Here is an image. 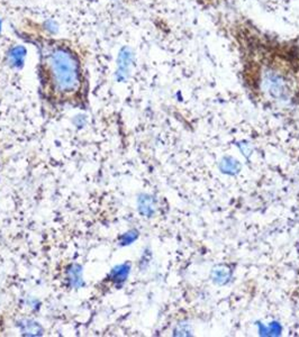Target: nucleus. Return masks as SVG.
<instances>
[{"mask_svg": "<svg viewBox=\"0 0 299 337\" xmlns=\"http://www.w3.org/2000/svg\"><path fill=\"white\" fill-rule=\"evenodd\" d=\"M47 69L50 81L56 94L70 96L79 90L81 83L78 56L68 47H53L48 52Z\"/></svg>", "mask_w": 299, "mask_h": 337, "instance_id": "f257e3e1", "label": "nucleus"}, {"mask_svg": "<svg viewBox=\"0 0 299 337\" xmlns=\"http://www.w3.org/2000/svg\"><path fill=\"white\" fill-rule=\"evenodd\" d=\"M265 63L260 68L259 79L262 91L274 100L287 103L293 98L296 86L293 72L277 59L267 60Z\"/></svg>", "mask_w": 299, "mask_h": 337, "instance_id": "f03ea898", "label": "nucleus"}, {"mask_svg": "<svg viewBox=\"0 0 299 337\" xmlns=\"http://www.w3.org/2000/svg\"><path fill=\"white\" fill-rule=\"evenodd\" d=\"M134 62V54L129 47H123L118 53L117 70H116V79L119 82L126 81L131 73V68Z\"/></svg>", "mask_w": 299, "mask_h": 337, "instance_id": "7ed1b4c3", "label": "nucleus"}, {"mask_svg": "<svg viewBox=\"0 0 299 337\" xmlns=\"http://www.w3.org/2000/svg\"><path fill=\"white\" fill-rule=\"evenodd\" d=\"M27 50L23 45H15L7 52V62L12 69H21L24 66Z\"/></svg>", "mask_w": 299, "mask_h": 337, "instance_id": "20e7f679", "label": "nucleus"}, {"mask_svg": "<svg viewBox=\"0 0 299 337\" xmlns=\"http://www.w3.org/2000/svg\"><path fill=\"white\" fill-rule=\"evenodd\" d=\"M128 272H129V267L128 265H119V267L117 268H115L113 271H111L110 273V280L115 282L116 285H117V283H122L124 282L125 280H126V278L128 276Z\"/></svg>", "mask_w": 299, "mask_h": 337, "instance_id": "39448f33", "label": "nucleus"}, {"mask_svg": "<svg viewBox=\"0 0 299 337\" xmlns=\"http://www.w3.org/2000/svg\"><path fill=\"white\" fill-rule=\"evenodd\" d=\"M140 207H141L142 212H144L145 215L152 214L153 208H152V203H151V199L149 197H144V199H142Z\"/></svg>", "mask_w": 299, "mask_h": 337, "instance_id": "423d86ee", "label": "nucleus"}, {"mask_svg": "<svg viewBox=\"0 0 299 337\" xmlns=\"http://www.w3.org/2000/svg\"><path fill=\"white\" fill-rule=\"evenodd\" d=\"M41 331V328L36 323H25L24 324V332L28 333V334H36V332Z\"/></svg>", "mask_w": 299, "mask_h": 337, "instance_id": "0eeeda50", "label": "nucleus"}, {"mask_svg": "<svg viewBox=\"0 0 299 337\" xmlns=\"http://www.w3.org/2000/svg\"><path fill=\"white\" fill-rule=\"evenodd\" d=\"M44 26H45V29L48 30L51 34H55L57 32V29H59V26H57L54 20H46Z\"/></svg>", "mask_w": 299, "mask_h": 337, "instance_id": "6e6552de", "label": "nucleus"}, {"mask_svg": "<svg viewBox=\"0 0 299 337\" xmlns=\"http://www.w3.org/2000/svg\"><path fill=\"white\" fill-rule=\"evenodd\" d=\"M132 234H133V233H127V234H125L124 236H123V241H122V243H123V244H129L132 241H134V239H135V236H133Z\"/></svg>", "mask_w": 299, "mask_h": 337, "instance_id": "1a4fd4ad", "label": "nucleus"}, {"mask_svg": "<svg viewBox=\"0 0 299 337\" xmlns=\"http://www.w3.org/2000/svg\"><path fill=\"white\" fill-rule=\"evenodd\" d=\"M1 29H2V23H1V19H0V33H1Z\"/></svg>", "mask_w": 299, "mask_h": 337, "instance_id": "9d476101", "label": "nucleus"}]
</instances>
